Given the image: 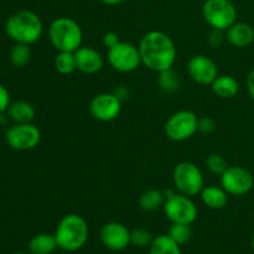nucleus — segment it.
<instances>
[{
  "instance_id": "36",
  "label": "nucleus",
  "mask_w": 254,
  "mask_h": 254,
  "mask_svg": "<svg viewBox=\"0 0 254 254\" xmlns=\"http://www.w3.org/2000/svg\"><path fill=\"white\" fill-rule=\"evenodd\" d=\"M252 248H253V251H254V236H253V238H252Z\"/></svg>"
},
{
  "instance_id": "35",
  "label": "nucleus",
  "mask_w": 254,
  "mask_h": 254,
  "mask_svg": "<svg viewBox=\"0 0 254 254\" xmlns=\"http://www.w3.org/2000/svg\"><path fill=\"white\" fill-rule=\"evenodd\" d=\"M12 254H29V253H26V252H15V253H12Z\"/></svg>"
},
{
  "instance_id": "31",
  "label": "nucleus",
  "mask_w": 254,
  "mask_h": 254,
  "mask_svg": "<svg viewBox=\"0 0 254 254\" xmlns=\"http://www.w3.org/2000/svg\"><path fill=\"white\" fill-rule=\"evenodd\" d=\"M119 42H121V40H119V36L118 34H116V32H106V34L103 35V45L104 47H107V49H112V47H114L116 45H118Z\"/></svg>"
},
{
  "instance_id": "2",
  "label": "nucleus",
  "mask_w": 254,
  "mask_h": 254,
  "mask_svg": "<svg viewBox=\"0 0 254 254\" xmlns=\"http://www.w3.org/2000/svg\"><path fill=\"white\" fill-rule=\"evenodd\" d=\"M89 230L86 220L77 213L64 216L55 231V238L59 248L66 252L81 250L88 241Z\"/></svg>"
},
{
  "instance_id": "21",
  "label": "nucleus",
  "mask_w": 254,
  "mask_h": 254,
  "mask_svg": "<svg viewBox=\"0 0 254 254\" xmlns=\"http://www.w3.org/2000/svg\"><path fill=\"white\" fill-rule=\"evenodd\" d=\"M149 254H181L180 245L175 242L169 235H160L154 237L149 246Z\"/></svg>"
},
{
  "instance_id": "1",
  "label": "nucleus",
  "mask_w": 254,
  "mask_h": 254,
  "mask_svg": "<svg viewBox=\"0 0 254 254\" xmlns=\"http://www.w3.org/2000/svg\"><path fill=\"white\" fill-rule=\"evenodd\" d=\"M141 64L154 72L173 68L176 61V46L168 34L158 30L149 31L139 44Z\"/></svg>"
},
{
  "instance_id": "26",
  "label": "nucleus",
  "mask_w": 254,
  "mask_h": 254,
  "mask_svg": "<svg viewBox=\"0 0 254 254\" xmlns=\"http://www.w3.org/2000/svg\"><path fill=\"white\" fill-rule=\"evenodd\" d=\"M168 235L175 241L178 245H185L192 237V230L191 225L186 223H171L170 228L168 231Z\"/></svg>"
},
{
  "instance_id": "13",
  "label": "nucleus",
  "mask_w": 254,
  "mask_h": 254,
  "mask_svg": "<svg viewBox=\"0 0 254 254\" xmlns=\"http://www.w3.org/2000/svg\"><path fill=\"white\" fill-rule=\"evenodd\" d=\"M188 72L192 81L201 86L212 84L218 76V67L211 57L206 55H196L188 64Z\"/></svg>"
},
{
  "instance_id": "22",
  "label": "nucleus",
  "mask_w": 254,
  "mask_h": 254,
  "mask_svg": "<svg viewBox=\"0 0 254 254\" xmlns=\"http://www.w3.org/2000/svg\"><path fill=\"white\" fill-rule=\"evenodd\" d=\"M165 193L161 192L160 190L151 189V190H146L141 193L138 202L141 210L151 212V211H155L158 208L163 207L164 203H165Z\"/></svg>"
},
{
  "instance_id": "18",
  "label": "nucleus",
  "mask_w": 254,
  "mask_h": 254,
  "mask_svg": "<svg viewBox=\"0 0 254 254\" xmlns=\"http://www.w3.org/2000/svg\"><path fill=\"white\" fill-rule=\"evenodd\" d=\"M200 195L202 202L212 210H221L228 202V193L222 186H206L202 189Z\"/></svg>"
},
{
  "instance_id": "6",
  "label": "nucleus",
  "mask_w": 254,
  "mask_h": 254,
  "mask_svg": "<svg viewBox=\"0 0 254 254\" xmlns=\"http://www.w3.org/2000/svg\"><path fill=\"white\" fill-rule=\"evenodd\" d=\"M173 181L178 192L189 197L201 193L202 189L205 188L202 173L191 161H183L175 166Z\"/></svg>"
},
{
  "instance_id": "34",
  "label": "nucleus",
  "mask_w": 254,
  "mask_h": 254,
  "mask_svg": "<svg viewBox=\"0 0 254 254\" xmlns=\"http://www.w3.org/2000/svg\"><path fill=\"white\" fill-rule=\"evenodd\" d=\"M102 2H104V4L107 5H119V4H123V2H126L127 0H101Z\"/></svg>"
},
{
  "instance_id": "24",
  "label": "nucleus",
  "mask_w": 254,
  "mask_h": 254,
  "mask_svg": "<svg viewBox=\"0 0 254 254\" xmlns=\"http://www.w3.org/2000/svg\"><path fill=\"white\" fill-rule=\"evenodd\" d=\"M31 59L30 45L16 44L10 52V61L15 67H25Z\"/></svg>"
},
{
  "instance_id": "29",
  "label": "nucleus",
  "mask_w": 254,
  "mask_h": 254,
  "mask_svg": "<svg viewBox=\"0 0 254 254\" xmlns=\"http://www.w3.org/2000/svg\"><path fill=\"white\" fill-rule=\"evenodd\" d=\"M216 128V123L212 118L210 117H205V118H198V130L201 133L205 134H210L215 130Z\"/></svg>"
},
{
  "instance_id": "32",
  "label": "nucleus",
  "mask_w": 254,
  "mask_h": 254,
  "mask_svg": "<svg viewBox=\"0 0 254 254\" xmlns=\"http://www.w3.org/2000/svg\"><path fill=\"white\" fill-rule=\"evenodd\" d=\"M222 32L223 31H220V30L212 29V31H211V34H210V37H208V42H210L213 47H217L222 44V41H223Z\"/></svg>"
},
{
  "instance_id": "8",
  "label": "nucleus",
  "mask_w": 254,
  "mask_h": 254,
  "mask_svg": "<svg viewBox=\"0 0 254 254\" xmlns=\"http://www.w3.org/2000/svg\"><path fill=\"white\" fill-rule=\"evenodd\" d=\"M198 130V118L191 111H179L168 119L165 134L170 140L185 141Z\"/></svg>"
},
{
  "instance_id": "25",
  "label": "nucleus",
  "mask_w": 254,
  "mask_h": 254,
  "mask_svg": "<svg viewBox=\"0 0 254 254\" xmlns=\"http://www.w3.org/2000/svg\"><path fill=\"white\" fill-rule=\"evenodd\" d=\"M158 83L164 92L173 93V92L178 91L179 87H180V79H179L178 74L173 71V68H170L159 72Z\"/></svg>"
},
{
  "instance_id": "14",
  "label": "nucleus",
  "mask_w": 254,
  "mask_h": 254,
  "mask_svg": "<svg viewBox=\"0 0 254 254\" xmlns=\"http://www.w3.org/2000/svg\"><path fill=\"white\" fill-rule=\"evenodd\" d=\"M130 231L119 222H109L102 227L101 241L108 250L119 252L130 245Z\"/></svg>"
},
{
  "instance_id": "33",
  "label": "nucleus",
  "mask_w": 254,
  "mask_h": 254,
  "mask_svg": "<svg viewBox=\"0 0 254 254\" xmlns=\"http://www.w3.org/2000/svg\"><path fill=\"white\" fill-rule=\"evenodd\" d=\"M247 89H248V93H250L251 98L254 101V69L253 71L250 72V74H248L247 77Z\"/></svg>"
},
{
  "instance_id": "28",
  "label": "nucleus",
  "mask_w": 254,
  "mask_h": 254,
  "mask_svg": "<svg viewBox=\"0 0 254 254\" xmlns=\"http://www.w3.org/2000/svg\"><path fill=\"white\" fill-rule=\"evenodd\" d=\"M206 166L215 175H222L226 169L228 168L226 159L222 155H220V154H211L210 156H207Z\"/></svg>"
},
{
  "instance_id": "17",
  "label": "nucleus",
  "mask_w": 254,
  "mask_h": 254,
  "mask_svg": "<svg viewBox=\"0 0 254 254\" xmlns=\"http://www.w3.org/2000/svg\"><path fill=\"white\" fill-rule=\"evenodd\" d=\"M211 88H212L213 93L220 98L230 99L237 96L238 91H240V84L233 76H230V74L220 76L218 74L211 84Z\"/></svg>"
},
{
  "instance_id": "15",
  "label": "nucleus",
  "mask_w": 254,
  "mask_h": 254,
  "mask_svg": "<svg viewBox=\"0 0 254 254\" xmlns=\"http://www.w3.org/2000/svg\"><path fill=\"white\" fill-rule=\"evenodd\" d=\"M76 67L78 71L86 74H94L103 67V57L96 49L89 46H81L74 51Z\"/></svg>"
},
{
  "instance_id": "30",
  "label": "nucleus",
  "mask_w": 254,
  "mask_h": 254,
  "mask_svg": "<svg viewBox=\"0 0 254 254\" xmlns=\"http://www.w3.org/2000/svg\"><path fill=\"white\" fill-rule=\"evenodd\" d=\"M10 106V94L7 89L0 83V114L7 111Z\"/></svg>"
},
{
  "instance_id": "4",
  "label": "nucleus",
  "mask_w": 254,
  "mask_h": 254,
  "mask_svg": "<svg viewBox=\"0 0 254 254\" xmlns=\"http://www.w3.org/2000/svg\"><path fill=\"white\" fill-rule=\"evenodd\" d=\"M49 39L57 51L74 52L82 46L83 32L78 22L71 17L61 16L50 25Z\"/></svg>"
},
{
  "instance_id": "27",
  "label": "nucleus",
  "mask_w": 254,
  "mask_h": 254,
  "mask_svg": "<svg viewBox=\"0 0 254 254\" xmlns=\"http://www.w3.org/2000/svg\"><path fill=\"white\" fill-rule=\"evenodd\" d=\"M154 237L146 228H135L130 233V243L136 247H148L151 245Z\"/></svg>"
},
{
  "instance_id": "9",
  "label": "nucleus",
  "mask_w": 254,
  "mask_h": 254,
  "mask_svg": "<svg viewBox=\"0 0 254 254\" xmlns=\"http://www.w3.org/2000/svg\"><path fill=\"white\" fill-rule=\"evenodd\" d=\"M108 62L113 69L122 73H130L141 64L139 47L128 42H119L108 50Z\"/></svg>"
},
{
  "instance_id": "23",
  "label": "nucleus",
  "mask_w": 254,
  "mask_h": 254,
  "mask_svg": "<svg viewBox=\"0 0 254 254\" xmlns=\"http://www.w3.org/2000/svg\"><path fill=\"white\" fill-rule=\"evenodd\" d=\"M55 68L61 74H69L77 69L74 52L59 51L56 59H55Z\"/></svg>"
},
{
  "instance_id": "12",
  "label": "nucleus",
  "mask_w": 254,
  "mask_h": 254,
  "mask_svg": "<svg viewBox=\"0 0 254 254\" xmlns=\"http://www.w3.org/2000/svg\"><path fill=\"white\" fill-rule=\"evenodd\" d=\"M91 114L99 122H112L122 111V99L116 93L97 94L91 102Z\"/></svg>"
},
{
  "instance_id": "16",
  "label": "nucleus",
  "mask_w": 254,
  "mask_h": 254,
  "mask_svg": "<svg viewBox=\"0 0 254 254\" xmlns=\"http://www.w3.org/2000/svg\"><path fill=\"white\" fill-rule=\"evenodd\" d=\"M228 42L236 47H247L254 41V30L250 24L236 21L228 30H226Z\"/></svg>"
},
{
  "instance_id": "10",
  "label": "nucleus",
  "mask_w": 254,
  "mask_h": 254,
  "mask_svg": "<svg viewBox=\"0 0 254 254\" xmlns=\"http://www.w3.org/2000/svg\"><path fill=\"white\" fill-rule=\"evenodd\" d=\"M5 139L10 148L14 150L26 151L36 148L41 140L39 128L32 123L16 124L10 127L5 133Z\"/></svg>"
},
{
  "instance_id": "20",
  "label": "nucleus",
  "mask_w": 254,
  "mask_h": 254,
  "mask_svg": "<svg viewBox=\"0 0 254 254\" xmlns=\"http://www.w3.org/2000/svg\"><path fill=\"white\" fill-rule=\"evenodd\" d=\"M59 247L55 235L49 233H39L34 236L29 242L30 254H52Z\"/></svg>"
},
{
  "instance_id": "5",
  "label": "nucleus",
  "mask_w": 254,
  "mask_h": 254,
  "mask_svg": "<svg viewBox=\"0 0 254 254\" xmlns=\"http://www.w3.org/2000/svg\"><path fill=\"white\" fill-rule=\"evenodd\" d=\"M202 16L212 29L226 31L237 21V9L231 0H206Z\"/></svg>"
},
{
  "instance_id": "19",
  "label": "nucleus",
  "mask_w": 254,
  "mask_h": 254,
  "mask_svg": "<svg viewBox=\"0 0 254 254\" xmlns=\"http://www.w3.org/2000/svg\"><path fill=\"white\" fill-rule=\"evenodd\" d=\"M7 114L10 119L14 121L16 124L31 123L35 119V108L26 101H16L14 103H10L7 108Z\"/></svg>"
},
{
  "instance_id": "3",
  "label": "nucleus",
  "mask_w": 254,
  "mask_h": 254,
  "mask_svg": "<svg viewBox=\"0 0 254 254\" xmlns=\"http://www.w3.org/2000/svg\"><path fill=\"white\" fill-rule=\"evenodd\" d=\"M5 30L7 36L16 44L31 45L42 36L44 25L39 15L34 11L20 10L7 19Z\"/></svg>"
},
{
  "instance_id": "7",
  "label": "nucleus",
  "mask_w": 254,
  "mask_h": 254,
  "mask_svg": "<svg viewBox=\"0 0 254 254\" xmlns=\"http://www.w3.org/2000/svg\"><path fill=\"white\" fill-rule=\"evenodd\" d=\"M165 203H164V213L171 221V223H186L191 225L197 218V206L195 205L191 197L183 193L165 192Z\"/></svg>"
},
{
  "instance_id": "11",
  "label": "nucleus",
  "mask_w": 254,
  "mask_h": 254,
  "mask_svg": "<svg viewBox=\"0 0 254 254\" xmlns=\"http://www.w3.org/2000/svg\"><path fill=\"white\" fill-rule=\"evenodd\" d=\"M253 185V175L242 166H228L221 175V186L227 191L228 195H246L252 190Z\"/></svg>"
}]
</instances>
